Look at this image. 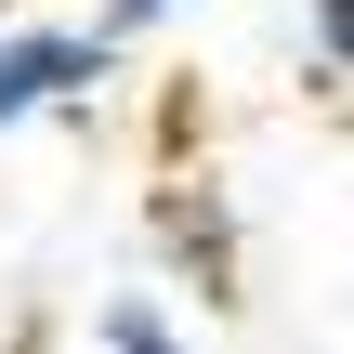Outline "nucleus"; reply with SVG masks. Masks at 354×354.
I'll return each mask as SVG.
<instances>
[{"mask_svg":"<svg viewBox=\"0 0 354 354\" xmlns=\"http://www.w3.org/2000/svg\"><path fill=\"white\" fill-rule=\"evenodd\" d=\"M92 354H197V342L171 328V302H158V289H118V302L92 315Z\"/></svg>","mask_w":354,"mask_h":354,"instance_id":"obj_3","label":"nucleus"},{"mask_svg":"<svg viewBox=\"0 0 354 354\" xmlns=\"http://www.w3.org/2000/svg\"><path fill=\"white\" fill-rule=\"evenodd\" d=\"M118 79V26L92 13V26H0V131H26V118H66V105H92Z\"/></svg>","mask_w":354,"mask_h":354,"instance_id":"obj_1","label":"nucleus"},{"mask_svg":"<svg viewBox=\"0 0 354 354\" xmlns=\"http://www.w3.org/2000/svg\"><path fill=\"white\" fill-rule=\"evenodd\" d=\"M158 250L197 276V302H236V210H223V184H171L158 197Z\"/></svg>","mask_w":354,"mask_h":354,"instance_id":"obj_2","label":"nucleus"},{"mask_svg":"<svg viewBox=\"0 0 354 354\" xmlns=\"http://www.w3.org/2000/svg\"><path fill=\"white\" fill-rule=\"evenodd\" d=\"M171 13H184V0H105V26H118V39H145V26H171Z\"/></svg>","mask_w":354,"mask_h":354,"instance_id":"obj_5","label":"nucleus"},{"mask_svg":"<svg viewBox=\"0 0 354 354\" xmlns=\"http://www.w3.org/2000/svg\"><path fill=\"white\" fill-rule=\"evenodd\" d=\"M302 66L315 79H354V0H302Z\"/></svg>","mask_w":354,"mask_h":354,"instance_id":"obj_4","label":"nucleus"}]
</instances>
